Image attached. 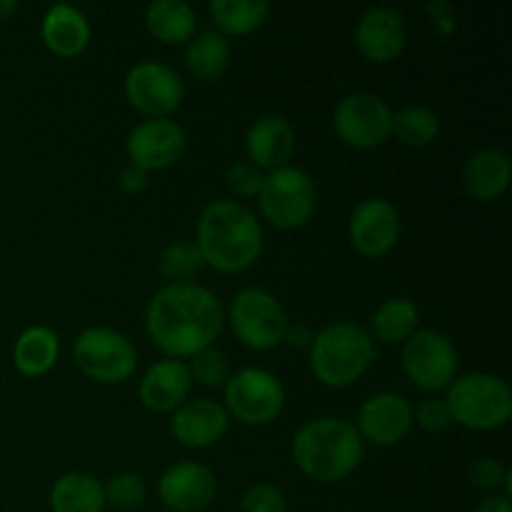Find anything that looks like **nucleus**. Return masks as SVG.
I'll return each mask as SVG.
<instances>
[{
    "mask_svg": "<svg viewBox=\"0 0 512 512\" xmlns=\"http://www.w3.org/2000/svg\"><path fill=\"white\" fill-rule=\"evenodd\" d=\"M225 323L218 295L198 283H168L145 310V330L168 358H193L213 348Z\"/></svg>",
    "mask_w": 512,
    "mask_h": 512,
    "instance_id": "obj_1",
    "label": "nucleus"
},
{
    "mask_svg": "<svg viewBox=\"0 0 512 512\" xmlns=\"http://www.w3.org/2000/svg\"><path fill=\"white\" fill-rule=\"evenodd\" d=\"M195 245L203 263L220 273H240L263 253V225L238 200H215L200 213Z\"/></svg>",
    "mask_w": 512,
    "mask_h": 512,
    "instance_id": "obj_2",
    "label": "nucleus"
},
{
    "mask_svg": "<svg viewBox=\"0 0 512 512\" xmlns=\"http://www.w3.org/2000/svg\"><path fill=\"white\" fill-rule=\"evenodd\" d=\"M290 453L308 478L318 483H338L363 463L365 443L350 420L315 418L300 425Z\"/></svg>",
    "mask_w": 512,
    "mask_h": 512,
    "instance_id": "obj_3",
    "label": "nucleus"
},
{
    "mask_svg": "<svg viewBox=\"0 0 512 512\" xmlns=\"http://www.w3.org/2000/svg\"><path fill=\"white\" fill-rule=\"evenodd\" d=\"M375 360V343L368 328L350 320L325 325L310 343V370L328 388H345L363 378Z\"/></svg>",
    "mask_w": 512,
    "mask_h": 512,
    "instance_id": "obj_4",
    "label": "nucleus"
},
{
    "mask_svg": "<svg viewBox=\"0 0 512 512\" xmlns=\"http://www.w3.org/2000/svg\"><path fill=\"white\" fill-rule=\"evenodd\" d=\"M450 420L470 430H495L512 415V390L493 373H465L448 385Z\"/></svg>",
    "mask_w": 512,
    "mask_h": 512,
    "instance_id": "obj_5",
    "label": "nucleus"
},
{
    "mask_svg": "<svg viewBox=\"0 0 512 512\" xmlns=\"http://www.w3.org/2000/svg\"><path fill=\"white\" fill-rule=\"evenodd\" d=\"M258 198L260 210L275 228L293 230L310 220L318 203V190L308 170L298 165H283L265 173Z\"/></svg>",
    "mask_w": 512,
    "mask_h": 512,
    "instance_id": "obj_6",
    "label": "nucleus"
},
{
    "mask_svg": "<svg viewBox=\"0 0 512 512\" xmlns=\"http://www.w3.org/2000/svg\"><path fill=\"white\" fill-rule=\"evenodd\" d=\"M233 333L253 350H270L283 343L290 320L280 300L265 288H243L228 308Z\"/></svg>",
    "mask_w": 512,
    "mask_h": 512,
    "instance_id": "obj_7",
    "label": "nucleus"
},
{
    "mask_svg": "<svg viewBox=\"0 0 512 512\" xmlns=\"http://www.w3.org/2000/svg\"><path fill=\"white\" fill-rule=\"evenodd\" d=\"M223 408L245 425H268L283 413L285 388L270 370L243 368L223 385Z\"/></svg>",
    "mask_w": 512,
    "mask_h": 512,
    "instance_id": "obj_8",
    "label": "nucleus"
},
{
    "mask_svg": "<svg viewBox=\"0 0 512 512\" xmlns=\"http://www.w3.org/2000/svg\"><path fill=\"white\" fill-rule=\"evenodd\" d=\"M75 365L90 380L103 385L123 383L138 365V353L123 333L113 328H88L73 343Z\"/></svg>",
    "mask_w": 512,
    "mask_h": 512,
    "instance_id": "obj_9",
    "label": "nucleus"
},
{
    "mask_svg": "<svg viewBox=\"0 0 512 512\" xmlns=\"http://www.w3.org/2000/svg\"><path fill=\"white\" fill-rule=\"evenodd\" d=\"M458 350L453 340L435 328L415 330L403 343V370L410 383L425 393L445 390L458 378Z\"/></svg>",
    "mask_w": 512,
    "mask_h": 512,
    "instance_id": "obj_10",
    "label": "nucleus"
},
{
    "mask_svg": "<svg viewBox=\"0 0 512 512\" xmlns=\"http://www.w3.org/2000/svg\"><path fill=\"white\" fill-rule=\"evenodd\" d=\"M125 98L148 118H170L185 98L178 70L160 60H140L125 75Z\"/></svg>",
    "mask_w": 512,
    "mask_h": 512,
    "instance_id": "obj_11",
    "label": "nucleus"
},
{
    "mask_svg": "<svg viewBox=\"0 0 512 512\" xmlns=\"http://www.w3.org/2000/svg\"><path fill=\"white\" fill-rule=\"evenodd\" d=\"M333 128L345 145L378 148L393 133V110L375 93H350L335 105Z\"/></svg>",
    "mask_w": 512,
    "mask_h": 512,
    "instance_id": "obj_12",
    "label": "nucleus"
},
{
    "mask_svg": "<svg viewBox=\"0 0 512 512\" xmlns=\"http://www.w3.org/2000/svg\"><path fill=\"white\" fill-rule=\"evenodd\" d=\"M183 125L170 118H148L130 130L125 140V150L133 165H140L143 170H160L173 165L185 153Z\"/></svg>",
    "mask_w": 512,
    "mask_h": 512,
    "instance_id": "obj_13",
    "label": "nucleus"
},
{
    "mask_svg": "<svg viewBox=\"0 0 512 512\" xmlns=\"http://www.w3.org/2000/svg\"><path fill=\"white\" fill-rule=\"evenodd\" d=\"M348 235L353 248L368 258L390 253L400 238L398 208L385 198L360 200L350 213Z\"/></svg>",
    "mask_w": 512,
    "mask_h": 512,
    "instance_id": "obj_14",
    "label": "nucleus"
},
{
    "mask_svg": "<svg viewBox=\"0 0 512 512\" xmlns=\"http://www.w3.org/2000/svg\"><path fill=\"white\" fill-rule=\"evenodd\" d=\"M158 495L168 512H200L218 495V478L203 463H175L160 475Z\"/></svg>",
    "mask_w": 512,
    "mask_h": 512,
    "instance_id": "obj_15",
    "label": "nucleus"
},
{
    "mask_svg": "<svg viewBox=\"0 0 512 512\" xmlns=\"http://www.w3.org/2000/svg\"><path fill=\"white\" fill-rule=\"evenodd\" d=\"M408 40V28L400 10L393 5H375L360 15L355 25V45L365 58L375 63H388L398 58Z\"/></svg>",
    "mask_w": 512,
    "mask_h": 512,
    "instance_id": "obj_16",
    "label": "nucleus"
},
{
    "mask_svg": "<svg viewBox=\"0 0 512 512\" xmlns=\"http://www.w3.org/2000/svg\"><path fill=\"white\" fill-rule=\"evenodd\" d=\"M358 433L375 445H395L413 428V405L400 393H378L358 413Z\"/></svg>",
    "mask_w": 512,
    "mask_h": 512,
    "instance_id": "obj_17",
    "label": "nucleus"
},
{
    "mask_svg": "<svg viewBox=\"0 0 512 512\" xmlns=\"http://www.w3.org/2000/svg\"><path fill=\"white\" fill-rule=\"evenodd\" d=\"M228 423L230 415L223 403L213 398H188L180 408L173 410L170 430H173V438L185 448H208L223 438Z\"/></svg>",
    "mask_w": 512,
    "mask_h": 512,
    "instance_id": "obj_18",
    "label": "nucleus"
},
{
    "mask_svg": "<svg viewBox=\"0 0 512 512\" xmlns=\"http://www.w3.org/2000/svg\"><path fill=\"white\" fill-rule=\"evenodd\" d=\"M190 388H193V378H190L188 365L175 358H165L145 370L138 393L145 408L153 413H173L188 400Z\"/></svg>",
    "mask_w": 512,
    "mask_h": 512,
    "instance_id": "obj_19",
    "label": "nucleus"
},
{
    "mask_svg": "<svg viewBox=\"0 0 512 512\" xmlns=\"http://www.w3.org/2000/svg\"><path fill=\"white\" fill-rule=\"evenodd\" d=\"M245 153L260 170L288 165L295 153V130L283 115H260L245 135Z\"/></svg>",
    "mask_w": 512,
    "mask_h": 512,
    "instance_id": "obj_20",
    "label": "nucleus"
},
{
    "mask_svg": "<svg viewBox=\"0 0 512 512\" xmlns=\"http://www.w3.org/2000/svg\"><path fill=\"white\" fill-rule=\"evenodd\" d=\"M40 35H43L45 45L55 55L73 58V55L83 53L85 45H88L90 23L83 15V10L68 3H58L45 13L43 25H40Z\"/></svg>",
    "mask_w": 512,
    "mask_h": 512,
    "instance_id": "obj_21",
    "label": "nucleus"
},
{
    "mask_svg": "<svg viewBox=\"0 0 512 512\" xmlns=\"http://www.w3.org/2000/svg\"><path fill=\"white\" fill-rule=\"evenodd\" d=\"M510 158L500 148H483L465 160L463 185L475 200H495L510 185Z\"/></svg>",
    "mask_w": 512,
    "mask_h": 512,
    "instance_id": "obj_22",
    "label": "nucleus"
},
{
    "mask_svg": "<svg viewBox=\"0 0 512 512\" xmlns=\"http://www.w3.org/2000/svg\"><path fill=\"white\" fill-rule=\"evenodd\" d=\"M103 483L90 473H65L50 488L53 512H105Z\"/></svg>",
    "mask_w": 512,
    "mask_h": 512,
    "instance_id": "obj_23",
    "label": "nucleus"
},
{
    "mask_svg": "<svg viewBox=\"0 0 512 512\" xmlns=\"http://www.w3.org/2000/svg\"><path fill=\"white\" fill-rule=\"evenodd\" d=\"M60 355V340L45 325H33V328L23 330L13 345V365L18 373L28 375V378H38L45 375L55 365Z\"/></svg>",
    "mask_w": 512,
    "mask_h": 512,
    "instance_id": "obj_24",
    "label": "nucleus"
},
{
    "mask_svg": "<svg viewBox=\"0 0 512 512\" xmlns=\"http://www.w3.org/2000/svg\"><path fill=\"white\" fill-rule=\"evenodd\" d=\"M145 25L160 43H188L198 28V15L185 0H155L145 10Z\"/></svg>",
    "mask_w": 512,
    "mask_h": 512,
    "instance_id": "obj_25",
    "label": "nucleus"
},
{
    "mask_svg": "<svg viewBox=\"0 0 512 512\" xmlns=\"http://www.w3.org/2000/svg\"><path fill=\"white\" fill-rule=\"evenodd\" d=\"M230 60V43L220 30L205 28L188 40L185 48V65L190 75L198 80H218L225 73Z\"/></svg>",
    "mask_w": 512,
    "mask_h": 512,
    "instance_id": "obj_26",
    "label": "nucleus"
},
{
    "mask_svg": "<svg viewBox=\"0 0 512 512\" xmlns=\"http://www.w3.org/2000/svg\"><path fill=\"white\" fill-rule=\"evenodd\" d=\"M420 310L408 298H390L370 318V338L385 345L405 343L418 330Z\"/></svg>",
    "mask_w": 512,
    "mask_h": 512,
    "instance_id": "obj_27",
    "label": "nucleus"
},
{
    "mask_svg": "<svg viewBox=\"0 0 512 512\" xmlns=\"http://www.w3.org/2000/svg\"><path fill=\"white\" fill-rule=\"evenodd\" d=\"M268 0H213L210 15L223 35H245L250 30L260 28L268 18Z\"/></svg>",
    "mask_w": 512,
    "mask_h": 512,
    "instance_id": "obj_28",
    "label": "nucleus"
},
{
    "mask_svg": "<svg viewBox=\"0 0 512 512\" xmlns=\"http://www.w3.org/2000/svg\"><path fill=\"white\" fill-rule=\"evenodd\" d=\"M393 133L403 145H428L438 138L440 118L425 105H405L393 115Z\"/></svg>",
    "mask_w": 512,
    "mask_h": 512,
    "instance_id": "obj_29",
    "label": "nucleus"
},
{
    "mask_svg": "<svg viewBox=\"0 0 512 512\" xmlns=\"http://www.w3.org/2000/svg\"><path fill=\"white\" fill-rule=\"evenodd\" d=\"M203 255L193 240H173L158 255V270L170 283H190L203 268Z\"/></svg>",
    "mask_w": 512,
    "mask_h": 512,
    "instance_id": "obj_30",
    "label": "nucleus"
},
{
    "mask_svg": "<svg viewBox=\"0 0 512 512\" xmlns=\"http://www.w3.org/2000/svg\"><path fill=\"white\" fill-rule=\"evenodd\" d=\"M105 503L118 510H138L148 498V485L138 473H118L103 483Z\"/></svg>",
    "mask_w": 512,
    "mask_h": 512,
    "instance_id": "obj_31",
    "label": "nucleus"
},
{
    "mask_svg": "<svg viewBox=\"0 0 512 512\" xmlns=\"http://www.w3.org/2000/svg\"><path fill=\"white\" fill-rule=\"evenodd\" d=\"M190 378L198 380L205 388H223L230 378V363L223 350L205 348L190 358Z\"/></svg>",
    "mask_w": 512,
    "mask_h": 512,
    "instance_id": "obj_32",
    "label": "nucleus"
},
{
    "mask_svg": "<svg viewBox=\"0 0 512 512\" xmlns=\"http://www.w3.org/2000/svg\"><path fill=\"white\" fill-rule=\"evenodd\" d=\"M468 480L473 488L485 490V493H495L500 485H505V498H510V480H512V470L505 463L495 458H478L473 465L468 468Z\"/></svg>",
    "mask_w": 512,
    "mask_h": 512,
    "instance_id": "obj_33",
    "label": "nucleus"
},
{
    "mask_svg": "<svg viewBox=\"0 0 512 512\" xmlns=\"http://www.w3.org/2000/svg\"><path fill=\"white\" fill-rule=\"evenodd\" d=\"M263 178L265 173L258 165H253L250 160H238L225 173V185L230 188V193L240 195V198H253L263 188Z\"/></svg>",
    "mask_w": 512,
    "mask_h": 512,
    "instance_id": "obj_34",
    "label": "nucleus"
},
{
    "mask_svg": "<svg viewBox=\"0 0 512 512\" xmlns=\"http://www.w3.org/2000/svg\"><path fill=\"white\" fill-rule=\"evenodd\" d=\"M240 512H288V500L275 485L258 483L245 490Z\"/></svg>",
    "mask_w": 512,
    "mask_h": 512,
    "instance_id": "obj_35",
    "label": "nucleus"
},
{
    "mask_svg": "<svg viewBox=\"0 0 512 512\" xmlns=\"http://www.w3.org/2000/svg\"><path fill=\"white\" fill-rule=\"evenodd\" d=\"M413 420L420 425V428L428 430V433H440V430H445L450 423H453L448 413V405H445V400L440 398L423 400V403L415 408Z\"/></svg>",
    "mask_w": 512,
    "mask_h": 512,
    "instance_id": "obj_36",
    "label": "nucleus"
},
{
    "mask_svg": "<svg viewBox=\"0 0 512 512\" xmlns=\"http://www.w3.org/2000/svg\"><path fill=\"white\" fill-rule=\"evenodd\" d=\"M148 170H143L140 165L128 163L118 173V185L125 190V193H140V190L148 188Z\"/></svg>",
    "mask_w": 512,
    "mask_h": 512,
    "instance_id": "obj_37",
    "label": "nucleus"
},
{
    "mask_svg": "<svg viewBox=\"0 0 512 512\" xmlns=\"http://www.w3.org/2000/svg\"><path fill=\"white\" fill-rule=\"evenodd\" d=\"M283 343L295 345V348H305V345L310 348V343H313V333L308 330V325L293 323V325H288V330H285Z\"/></svg>",
    "mask_w": 512,
    "mask_h": 512,
    "instance_id": "obj_38",
    "label": "nucleus"
},
{
    "mask_svg": "<svg viewBox=\"0 0 512 512\" xmlns=\"http://www.w3.org/2000/svg\"><path fill=\"white\" fill-rule=\"evenodd\" d=\"M473 512H512V503L510 498H505L503 493H493L488 498H483L478 503V508Z\"/></svg>",
    "mask_w": 512,
    "mask_h": 512,
    "instance_id": "obj_39",
    "label": "nucleus"
},
{
    "mask_svg": "<svg viewBox=\"0 0 512 512\" xmlns=\"http://www.w3.org/2000/svg\"><path fill=\"white\" fill-rule=\"evenodd\" d=\"M18 10V3L15 0H0V20H5L8 15H13Z\"/></svg>",
    "mask_w": 512,
    "mask_h": 512,
    "instance_id": "obj_40",
    "label": "nucleus"
},
{
    "mask_svg": "<svg viewBox=\"0 0 512 512\" xmlns=\"http://www.w3.org/2000/svg\"><path fill=\"white\" fill-rule=\"evenodd\" d=\"M163 512H168V510H163Z\"/></svg>",
    "mask_w": 512,
    "mask_h": 512,
    "instance_id": "obj_41",
    "label": "nucleus"
}]
</instances>
